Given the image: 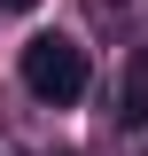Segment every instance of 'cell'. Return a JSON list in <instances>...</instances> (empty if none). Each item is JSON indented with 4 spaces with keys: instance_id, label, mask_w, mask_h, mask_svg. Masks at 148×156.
I'll use <instances>...</instances> for the list:
<instances>
[{
    "instance_id": "obj_1",
    "label": "cell",
    "mask_w": 148,
    "mask_h": 156,
    "mask_svg": "<svg viewBox=\"0 0 148 156\" xmlns=\"http://www.w3.org/2000/svg\"><path fill=\"white\" fill-rule=\"evenodd\" d=\"M23 86H31V101H47V109H70L78 94H86V47L62 31H39L31 47H23Z\"/></svg>"
},
{
    "instance_id": "obj_2",
    "label": "cell",
    "mask_w": 148,
    "mask_h": 156,
    "mask_svg": "<svg viewBox=\"0 0 148 156\" xmlns=\"http://www.w3.org/2000/svg\"><path fill=\"white\" fill-rule=\"evenodd\" d=\"M117 125H125V133L148 125V47H132L125 78H117Z\"/></svg>"
},
{
    "instance_id": "obj_3",
    "label": "cell",
    "mask_w": 148,
    "mask_h": 156,
    "mask_svg": "<svg viewBox=\"0 0 148 156\" xmlns=\"http://www.w3.org/2000/svg\"><path fill=\"white\" fill-rule=\"evenodd\" d=\"M0 8H16V16H23V8H39V0H0Z\"/></svg>"
}]
</instances>
